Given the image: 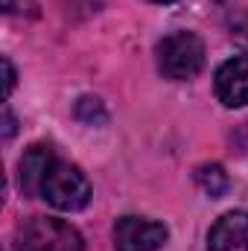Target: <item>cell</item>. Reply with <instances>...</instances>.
Returning a JSON list of instances; mask_svg holds the SVG:
<instances>
[{
  "label": "cell",
  "mask_w": 248,
  "mask_h": 251,
  "mask_svg": "<svg viewBox=\"0 0 248 251\" xmlns=\"http://www.w3.org/2000/svg\"><path fill=\"white\" fill-rule=\"evenodd\" d=\"M21 190L41 196L56 210H82L91 201V184L85 173L62 161L50 146H29L21 158Z\"/></svg>",
  "instance_id": "cell-1"
},
{
  "label": "cell",
  "mask_w": 248,
  "mask_h": 251,
  "mask_svg": "<svg viewBox=\"0 0 248 251\" xmlns=\"http://www.w3.org/2000/svg\"><path fill=\"white\" fill-rule=\"evenodd\" d=\"M15 251H85L73 225L50 216H32L15 234Z\"/></svg>",
  "instance_id": "cell-2"
},
{
  "label": "cell",
  "mask_w": 248,
  "mask_h": 251,
  "mask_svg": "<svg viewBox=\"0 0 248 251\" xmlns=\"http://www.w3.org/2000/svg\"><path fill=\"white\" fill-rule=\"evenodd\" d=\"M155 56H158V70L167 79L184 82L204 67V44L196 32H173L164 41H158Z\"/></svg>",
  "instance_id": "cell-3"
},
{
  "label": "cell",
  "mask_w": 248,
  "mask_h": 251,
  "mask_svg": "<svg viewBox=\"0 0 248 251\" xmlns=\"http://www.w3.org/2000/svg\"><path fill=\"white\" fill-rule=\"evenodd\" d=\"M170 231L161 222L143 216H123L114 225V249L117 251H158L167 243Z\"/></svg>",
  "instance_id": "cell-4"
},
{
  "label": "cell",
  "mask_w": 248,
  "mask_h": 251,
  "mask_svg": "<svg viewBox=\"0 0 248 251\" xmlns=\"http://www.w3.org/2000/svg\"><path fill=\"white\" fill-rule=\"evenodd\" d=\"M216 97L228 108L248 105V56H234L216 70Z\"/></svg>",
  "instance_id": "cell-5"
},
{
  "label": "cell",
  "mask_w": 248,
  "mask_h": 251,
  "mask_svg": "<svg viewBox=\"0 0 248 251\" xmlns=\"http://www.w3.org/2000/svg\"><path fill=\"white\" fill-rule=\"evenodd\" d=\"M207 251H248V213L231 210L210 228Z\"/></svg>",
  "instance_id": "cell-6"
},
{
  "label": "cell",
  "mask_w": 248,
  "mask_h": 251,
  "mask_svg": "<svg viewBox=\"0 0 248 251\" xmlns=\"http://www.w3.org/2000/svg\"><path fill=\"white\" fill-rule=\"evenodd\" d=\"M196 181H198V187L204 190L207 196H213V199L228 190V176H225V170H222L219 164L198 167V170H196Z\"/></svg>",
  "instance_id": "cell-7"
},
{
  "label": "cell",
  "mask_w": 248,
  "mask_h": 251,
  "mask_svg": "<svg viewBox=\"0 0 248 251\" xmlns=\"http://www.w3.org/2000/svg\"><path fill=\"white\" fill-rule=\"evenodd\" d=\"M3 70H6V97L12 94V88H15V67L9 59H3Z\"/></svg>",
  "instance_id": "cell-8"
},
{
  "label": "cell",
  "mask_w": 248,
  "mask_h": 251,
  "mask_svg": "<svg viewBox=\"0 0 248 251\" xmlns=\"http://www.w3.org/2000/svg\"><path fill=\"white\" fill-rule=\"evenodd\" d=\"M3 117H6V128H3V134H6V137H12V134H15V117H12V111H9V108L3 111Z\"/></svg>",
  "instance_id": "cell-9"
},
{
  "label": "cell",
  "mask_w": 248,
  "mask_h": 251,
  "mask_svg": "<svg viewBox=\"0 0 248 251\" xmlns=\"http://www.w3.org/2000/svg\"><path fill=\"white\" fill-rule=\"evenodd\" d=\"M152 3H173V0H152Z\"/></svg>",
  "instance_id": "cell-10"
}]
</instances>
